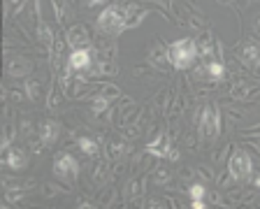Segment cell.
<instances>
[{"label":"cell","instance_id":"cell-22","mask_svg":"<svg viewBox=\"0 0 260 209\" xmlns=\"http://www.w3.org/2000/svg\"><path fill=\"white\" fill-rule=\"evenodd\" d=\"M258 28H260V21H258Z\"/></svg>","mask_w":260,"mask_h":209},{"label":"cell","instance_id":"cell-7","mask_svg":"<svg viewBox=\"0 0 260 209\" xmlns=\"http://www.w3.org/2000/svg\"><path fill=\"white\" fill-rule=\"evenodd\" d=\"M58 135H60V126L56 121L47 118V121L40 124V139H42V144H54L58 139Z\"/></svg>","mask_w":260,"mask_h":209},{"label":"cell","instance_id":"cell-12","mask_svg":"<svg viewBox=\"0 0 260 209\" xmlns=\"http://www.w3.org/2000/svg\"><path fill=\"white\" fill-rule=\"evenodd\" d=\"M77 146H79L86 156H95L98 154V142L95 139H91V137H79L77 139Z\"/></svg>","mask_w":260,"mask_h":209},{"label":"cell","instance_id":"cell-3","mask_svg":"<svg viewBox=\"0 0 260 209\" xmlns=\"http://www.w3.org/2000/svg\"><path fill=\"white\" fill-rule=\"evenodd\" d=\"M218 130H221V116H218V112H216V107H214V105H207V107L202 109V116H200V133H202V137L214 139L218 135Z\"/></svg>","mask_w":260,"mask_h":209},{"label":"cell","instance_id":"cell-2","mask_svg":"<svg viewBox=\"0 0 260 209\" xmlns=\"http://www.w3.org/2000/svg\"><path fill=\"white\" fill-rule=\"evenodd\" d=\"M170 63L177 70H188L198 58V44L193 40H177L170 44Z\"/></svg>","mask_w":260,"mask_h":209},{"label":"cell","instance_id":"cell-15","mask_svg":"<svg viewBox=\"0 0 260 209\" xmlns=\"http://www.w3.org/2000/svg\"><path fill=\"white\" fill-rule=\"evenodd\" d=\"M38 26H40V35H42V42L47 44V47H51V40H54V33H51V28H49L44 21H38Z\"/></svg>","mask_w":260,"mask_h":209},{"label":"cell","instance_id":"cell-5","mask_svg":"<svg viewBox=\"0 0 260 209\" xmlns=\"http://www.w3.org/2000/svg\"><path fill=\"white\" fill-rule=\"evenodd\" d=\"M230 174L237 182H244L249 179L251 174V156L246 151H235L233 158H230Z\"/></svg>","mask_w":260,"mask_h":209},{"label":"cell","instance_id":"cell-8","mask_svg":"<svg viewBox=\"0 0 260 209\" xmlns=\"http://www.w3.org/2000/svg\"><path fill=\"white\" fill-rule=\"evenodd\" d=\"M88 65H91V51H88V49H72L70 58H68V68L86 70Z\"/></svg>","mask_w":260,"mask_h":209},{"label":"cell","instance_id":"cell-20","mask_svg":"<svg viewBox=\"0 0 260 209\" xmlns=\"http://www.w3.org/2000/svg\"><path fill=\"white\" fill-rule=\"evenodd\" d=\"M107 0H86V5L88 7H95V5H105Z\"/></svg>","mask_w":260,"mask_h":209},{"label":"cell","instance_id":"cell-14","mask_svg":"<svg viewBox=\"0 0 260 209\" xmlns=\"http://www.w3.org/2000/svg\"><path fill=\"white\" fill-rule=\"evenodd\" d=\"M28 70H30V63H28V61H14V63L10 65V75L23 77V75H28Z\"/></svg>","mask_w":260,"mask_h":209},{"label":"cell","instance_id":"cell-19","mask_svg":"<svg viewBox=\"0 0 260 209\" xmlns=\"http://www.w3.org/2000/svg\"><path fill=\"white\" fill-rule=\"evenodd\" d=\"M10 139H12V130L7 128V133H5V139H3V149H7V144H10Z\"/></svg>","mask_w":260,"mask_h":209},{"label":"cell","instance_id":"cell-13","mask_svg":"<svg viewBox=\"0 0 260 209\" xmlns=\"http://www.w3.org/2000/svg\"><path fill=\"white\" fill-rule=\"evenodd\" d=\"M209 75L211 79H223V75H225V68H223L221 63H209V65H205V68L200 70V75Z\"/></svg>","mask_w":260,"mask_h":209},{"label":"cell","instance_id":"cell-11","mask_svg":"<svg viewBox=\"0 0 260 209\" xmlns=\"http://www.w3.org/2000/svg\"><path fill=\"white\" fill-rule=\"evenodd\" d=\"M7 165L12 167V170H23V167L28 165V158H26V154H23L21 149H12L10 154H7Z\"/></svg>","mask_w":260,"mask_h":209},{"label":"cell","instance_id":"cell-4","mask_svg":"<svg viewBox=\"0 0 260 209\" xmlns=\"http://www.w3.org/2000/svg\"><path fill=\"white\" fill-rule=\"evenodd\" d=\"M54 174L60 179H77V174H79V163L75 161V156H70L68 151H60L54 161Z\"/></svg>","mask_w":260,"mask_h":209},{"label":"cell","instance_id":"cell-9","mask_svg":"<svg viewBox=\"0 0 260 209\" xmlns=\"http://www.w3.org/2000/svg\"><path fill=\"white\" fill-rule=\"evenodd\" d=\"M239 58L244 61L246 65H260V44H255V42H249V44H244V49H242V56Z\"/></svg>","mask_w":260,"mask_h":209},{"label":"cell","instance_id":"cell-6","mask_svg":"<svg viewBox=\"0 0 260 209\" xmlns=\"http://www.w3.org/2000/svg\"><path fill=\"white\" fill-rule=\"evenodd\" d=\"M146 151H149L151 156H156V158H172V161H177V158H179V154L172 149V144H170V137L165 133L158 135L151 144H146Z\"/></svg>","mask_w":260,"mask_h":209},{"label":"cell","instance_id":"cell-10","mask_svg":"<svg viewBox=\"0 0 260 209\" xmlns=\"http://www.w3.org/2000/svg\"><path fill=\"white\" fill-rule=\"evenodd\" d=\"M86 42H88V35L81 26H75L68 31V44H70L72 49H81V44H86Z\"/></svg>","mask_w":260,"mask_h":209},{"label":"cell","instance_id":"cell-16","mask_svg":"<svg viewBox=\"0 0 260 209\" xmlns=\"http://www.w3.org/2000/svg\"><path fill=\"white\" fill-rule=\"evenodd\" d=\"M188 195H190L193 200L205 198V186H202V184H193V186L188 188Z\"/></svg>","mask_w":260,"mask_h":209},{"label":"cell","instance_id":"cell-1","mask_svg":"<svg viewBox=\"0 0 260 209\" xmlns=\"http://www.w3.org/2000/svg\"><path fill=\"white\" fill-rule=\"evenodd\" d=\"M98 28L109 35H119V33L128 31L130 21H128V10L121 5H109L103 10V14L98 16Z\"/></svg>","mask_w":260,"mask_h":209},{"label":"cell","instance_id":"cell-18","mask_svg":"<svg viewBox=\"0 0 260 209\" xmlns=\"http://www.w3.org/2000/svg\"><path fill=\"white\" fill-rule=\"evenodd\" d=\"M190 207H193V209H205V207H207V204H205V198L193 200V202H190Z\"/></svg>","mask_w":260,"mask_h":209},{"label":"cell","instance_id":"cell-21","mask_svg":"<svg viewBox=\"0 0 260 209\" xmlns=\"http://www.w3.org/2000/svg\"><path fill=\"white\" fill-rule=\"evenodd\" d=\"M158 3H162V5H168V3H170V0H158Z\"/></svg>","mask_w":260,"mask_h":209},{"label":"cell","instance_id":"cell-17","mask_svg":"<svg viewBox=\"0 0 260 209\" xmlns=\"http://www.w3.org/2000/svg\"><path fill=\"white\" fill-rule=\"evenodd\" d=\"M107 105H109L107 98H95V100H93V112H105Z\"/></svg>","mask_w":260,"mask_h":209}]
</instances>
